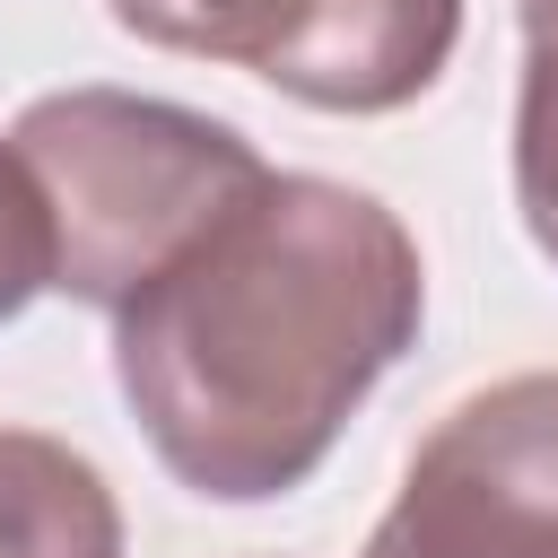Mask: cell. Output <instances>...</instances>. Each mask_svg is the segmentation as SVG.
Wrapping results in <instances>:
<instances>
[{"instance_id":"3","label":"cell","mask_w":558,"mask_h":558,"mask_svg":"<svg viewBox=\"0 0 558 558\" xmlns=\"http://www.w3.org/2000/svg\"><path fill=\"white\" fill-rule=\"evenodd\" d=\"M122 35L270 78L323 113L427 96L462 44V0H105Z\"/></svg>"},{"instance_id":"4","label":"cell","mask_w":558,"mask_h":558,"mask_svg":"<svg viewBox=\"0 0 558 558\" xmlns=\"http://www.w3.org/2000/svg\"><path fill=\"white\" fill-rule=\"evenodd\" d=\"M366 558H558V366L453 401Z\"/></svg>"},{"instance_id":"2","label":"cell","mask_w":558,"mask_h":558,"mask_svg":"<svg viewBox=\"0 0 558 558\" xmlns=\"http://www.w3.org/2000/svg\"><path fill=\"white\" fill-rule=\"evenodd\" d=\"M52 209V288L122 314L157 270H174L270 166L209 113L122 87L35 96L9 131Z\"/></svg>"},{"instance_id":"5","label":"cell","mask_w":558,"mask_h":558,"mask_svg":"<svg viewBox=\"0 0 558 558\" xmlns=\"http://www.w3.org/2000/svg\"><path fill=\"white\" fill-rule=\"evenodd\" d=\"M0 558H122V506L61 436L0 427Z\"/></svg>"},{"instance_id":"7","label":"cell","mask_w":558,"mask_h":558,"mask_svg":"<svg viewBox=\"0 0 558 558\" xmlns=\"http://www.w3.org/2000/svg\"><path fill=\"white\" fill-rule=\"evenodd\" d=\"M52 288V209L44 183L26 174V157L0 140V323L26 314Z\"/></svg>"},{"instance_id":"6","label":"cell","mask_w":558,"mask_h":558,"mask_svg":"<svg viewBox=\"0 0 558 558\" xmlns=\"http://www.w3.org/2000/svg\"><path fill=\"white\" fill-rule=\"evenodd\" d=\"M523 105H514V201L532 244L558 262V0H523Z\"/></svg>"},{"instance_id":"1","label":"cell","mask_w":558,"mask_h":558,"mask_svg":"<svg viewBox=\"0 0 558 558\" xmlns=\"http://www.w3.org/2000/svg\"><path fill=\"white\" fill-rule=\"evenodd\" d=\"M418 314V244L375 192L262 174L113 314V384L183 488L253 506L314 480Z\"/></svg>"}]
</instances>
